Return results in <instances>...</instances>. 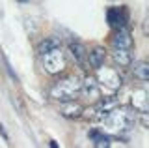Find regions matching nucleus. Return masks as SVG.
Here are the masks:
<instances>
[{
  "label": "nucleus",
  "instance_id": "nucleus-1",
  "mask_svg": "<svg viewBox=\"0 0 149 148\" xmlns=\"http://www.w3.org/2000/svg\"><path fill=\"white\" fill-rule=\"evenodd\" d=\"M134 122H136V111L123 109V107L121 109L114 107L102 114V126H104V129H108L110 133H116V135H119L123 131H129Z\"/></svg>",
  "mask_w": 149,
  "mask_h": 148
},
{
  "label": "nucleus",
  "instance_id": "nucleus-2",
  "mask_svg": "<svg viewBox=\"0 0 149 148\" xmlns=\"http://www.w3.org/2000/svg\"><path fill=\"white\" fill-rule=\"evenodd\" d=\"M80 85H82V81L74 75L63 77V79L56 81L50 86L49 96L56 101H62V103H65V101H74L78 98V94H80Z\"/></svg>",
  "mask_w": 149,
  "mask_h": 148
},
{
  "label": "nucleus",
  "instance_id": "nucleus-3",
  "mask_svg": "<svg viewBox=\"0 0 149 148\" xmlns=\"http://www.w3.org/2000/svg\"><path fill=\"white\" fill-rule=\"evenodd\" d=\"M41 60H43V68L47 73L50 75H58L62 73L65 66H67V60H65V53L62 51V45H56V47L49 49L47 53L41 54Z\"/></svg>",
  "mask_w": 149,
  "mask_h": 148
},
{
  "label": "nucleus",
  "instance_id": "nucleus-4",
  "mask_svg": "<svg viewBox=\"0 0 149 148\" xmlns=\"http://www.w3.org/2000/svg\"><path fill=\"white\" fill-rule=\"evenodd\" d=\"M97 82H99V86H104L106 90L110 92H116L121 88V82H123V79H121V75L118 73V69L114 68H97Z\"/></svg>",
  "mask_w": 149,
  "mask_h": 148
},
{
  "label": "nucleus",
  "instance_id": "nucleus-5",
  "mask_svg": "<svg viewBox=\"0 0 149 148\" xmlns=\"http://www.w3.org/2000/svg\"><path fill=\"white\" fill-rule=\"evenodd\" d=\"M106 21L114 30L118 28H125L129 23V11L125 8H110L106 11Z\"/></svg>",
  "mask_w": 149,
  "mask_h": 148
},
{
  "label": "nucleus",
  "instance_id": "nucleus-6",
  "mask_svg": "<svg viewBox=\"0 0 149 148\" xmlns=\"http://www.w3.org/2000/svg\"><path fill=\"white\" fill-rule=\"evenodd\" d=\"M80 94H84L88 99H99L101 98V86L95 77H86L80 85Z\"/></svg>",
  "mask_w": 149,
  "mask_h": 148
},
{
  "label": "nucleus",
  "instance_id": "nucleus-7",
  "mask_svg": "<svg viewBox=\"0 0 149 148\" xmlns=\"http://www.w3.org/2000/svg\"><path fill=\"white\" fill-rule=\"evenodd\" d=\"M112 58L121 68H129L132 64V53H130V49H125V47H114L112 49Z\"/></svg>",
  "mask_w": 149,
  "mask_h": 148
},
{
  "label": "nucleus",
  "instance_id": "nucleus-8",
  "mask_svg": "<svg viewBox=\"0 0 149 148\" xmlns=\"http://www.w3.org/2000/svg\"><path fill=\"white\" fill-rule=\"evenodd\" d=\"M69 53H71L73 60L78 64V66H86V56H88V51L86 47L80 43V41H69Z\"/></svg>",
  "mask_w": 149,
  "mask_h": 148
},
{
  "label": "nucleus",
  "instance_id": "nucleus-9",
  "mask_svg": "<svg viewBox=\"0 0 149 148\" xmlns=\"http://www.w3.org/2000/svg\"><path fill=\"white\" fill-rule=\"evenodd\" d=\"M112 47H125V49H132V38H130L127 26L125 28H118L112 38Z\"/></svg>",
  "mask_w": 149,
  "mask_h": 148
},
{
  "label": "nucleus",
  "instance_id": "nucleus-10",
  "mask_svg": "<svg viewBox=\"0 0 149 148\" xmlns=\"http://www.w3.org/2000/svg\"><path fill=\"white\" fill-rule=\"evenodd\" d=\"M104 58H106V51L102 47H95V49H91L90 53H88L86 62L90 64L93 69H97V68L104 66Z\"/></svg>",
  "mask_w": 149,
  "mask_h": 148
},
{
  "label": "nucleus",
  "instance_id": "nucleus-11",
  "mask_svg": "<svg viewBox=\"0 0 149 148\" xmlns=\"http://www.w3.org/2000/svg\"><path fill=\"white\" fill-rule=\"evenodd\" d=\"M132 107L136 113H147V92L146 90H134L132 92Z\"/></svg>",
  "mask_w": 149,
  "mask_h": 148
},
{
  "label": "nucleus",
  "instance_id": "nucleus-12",
  "mask_svg": "<svg viewBox=\"0 0 149 148\" xmlns=\"http://www.w3.org/2000/svg\"><path fill=\"white\" fill-rule=\"evenodd\" d=\"M62 114L65 118H80L84 114V107L73 101H65V105L62 107Z\"/></svg>",
  "mask_w": 149,
  "mask_h": 148
},
{
  "label": "nucleus",
  "instance_id": "nucleus-13",
  "mask_svg": "<svg viewBox=\"0 0 149 148\" xmlns=\"http://www.w3.org/2000/svg\"><path fill=\"white\" fill-rule=\"evenodd\" d=\"M114 107H118V99H116L114 96H104V98H99V101H97V105L93 109H95L97 113L102 116L106 111H110V109H114Z\"/></svg>",
  "mask_w": 149,
  "mask_h": 148
},
{
  "label": "nucleus",
  "instance_id": "nucleus-14",
  "mask_svg": "<svg viewBox=\"0 0 149 148\" xmlns=\"http://www.w3.org/2000/svg\"><path fill=\"white\" fill-rule=\"evenodd\" d=\"M90 139L93 141L95 148H102V146H110V137L104 135V129H91L90 131Z\"/></svg>",
  "mask_w": 149,
  "mask_h": 148
},
{
  "label": "nucleus",
  "instance_id": "nucleus-15",
  "mask_svg": "<svg viewBox=\"0 0 149 148\" xmlns=\"http://www.w3.org/2000/svg\"><path fill=\"white\" fill-rule=\"evenodd\" d=\"M132 75H134V79H138L140 82H146L149 79V64L147 62H136L132 66Z\"/></svg>",
  "mask_w": 149,
  "mask_h": 148
},
{
  "label": "nucleus",
  "instance_id": "nucleus-16",
  "mask_svg": "<svg viewBox=\"0 0 149 148\" xmlns=\"http://www.w3.org/2000/svg\"><path fill=\"white\" fill-rule=\"evenodd\" d=\"M56 45H60V39H58V38H47V39H43L39 45H37V53L43 54V53H47L49 49L56 47Z\"/></svg>",
  "mask_w": 149,
  "mask_h": 148
},
{
  "label": "nucleus",
  "instance_id": "nucleus-17",
  "mask_svg": "<svg viewBox=\"0 0 149 148\" xmlns=\"http://www.w3.org/2000/svg\"><path fill=\"white\" fill-rule=\"evenodd\" d=\"M17 2H28V0H17Z\"/></svg>",
  "mask_w": 149,
  "mask_h": 148
}]
</instances>
